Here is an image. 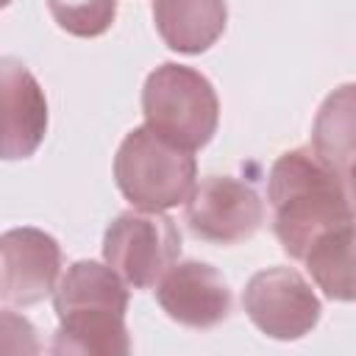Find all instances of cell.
Segmentation results:
<instances>
[{"label": "cell", "mask_w": 356, "mask_h": 356, "mask_svg": "<svg viewBox=\"0 0 356 356\" xmlns=\"http://www.w3.org/2000/svg\"><path fill=\"white\" fill-rule=\"evenodd\" d=\"M273 234L284 253L303 261L309 248L331 228L356 217L345 175L331 170L314 150L281 153L267 175Z\"/></svg>", "instance_id": "obj_1"}, {"label": "cell", "mask_w": 356, "mask_h": 356, "mask_svg": "<svg viewBox=\"0 0 356 356\" xmlns=\"http://www.w3.org/2000/svg\"><path fill=\"white\" fill-rule=\"evenodd\" d=\"M53 309L58 317L53 353L125 356L131 350L128 284L111 264L92 259L70 264L53 292Z\"/></svg>", "instance_id": "obj_2"}, {"label": "cell", "mask_w": 356, "mask_h": 356, "mask_svg": "<svg viewBox=\"0 0 356 356\" xmlns=\"http://www.w3.org/2000/svg\"><path fill=\"white\" fill-rule=\"evenodd\" d=\"M195 150L167 139L147 122L128 131L114 156V181L122 197L142 211H167L186 203L197 186Z\"/></svg>", "instance_id": "obj_3"}, {"label": "cell", "mask_w": 356, "mask_h": 356, "mask_svg": "<svg viewBox=\"0 0 356 356\" xmlns=\"http://www.w3.org/2000/svg\"><path fill=\"white\" fill-rule=\"evenodd\" d=\"M142 114L153 131L197 150L217 134L220 100L203 72L186 64L164 61L142 86Z\"/></svg>", "instance_id": "obj_4"}, {"label": "cell", "mask_w": 356, "mask_h": 356, "mask_svg": "<svg viewBox=\"0 0 356 356\" xmlns=\"http://www.w3.org/2000/svg\"><path fill=\"white\" fill-rule=\"evenodd\" d=\"M181 231L161 211H122L103 234V259L128 286L147 289L178 261Z\"/></svg>", "instance_id": "obj_5"}, {"label": "cell", "mask_w": 356, "mask_h": 356, "mask_svg": "<svg viewBox=\"0 0 356 356\" xmlns=\"http://www.w3.org/2000/svg\"><path fill=\"white\" fill-rule=\"evenodd\" d=\"M242 306L261 334L281 342L306 337L323 314L312 284L292 267H267L253 273L245 284Z\"/></svg>", "instance_id": "obj_6"}, {"label": "cell", "mask_w": 356, "mask_h": 356, "mask_svg": "<svg viewBox=\"0 0 356 356\" xmlns=\"http://www.w3.org/2000/svg\"><path fill=\"white\" fill-rule=\"evenodd\" d=\"M184 222L192 236L211 245H236L250 239L264 222V200L259 192L234 175L203 178L184 209Z\"/></svg>", "instance_id": "obj_7"}, {"label": "cell", "mask_w": 356, "mask_h": 356, "mask_svg": "<svg viewBox=\"0 0 356 356\" xmlns=\"http://www.w3.org/2000/svg\"><path fill=\"white\" fill-rule=\"evenodd\" d=\"M0 295L6 306H36L56 292L61 275V248L50 234L31 225L11 228L0 236Z\"/></svg>", "instance_id": "obj_8"}, {"label": "cell", "mask_w": 356, "mask_h": 356, "mask_svg": "<svg viewBox=\"0 0 356 356\" xmlns=\"http://www.w3.org/2000/svg\"><path fill=\"white\" fill-rule=\"evenodd\" d=\"M161 312L186 328H214L231 314V286L206 261H175L156 284Z\"/></svg>", "instance_id": "obj_9"}, {"label": "cell", "mask_w": 356, "mask_h": 356, "mask_svg": "<svg viewBox=\"0 0 356 356\" xmlns=\"http://www.w3.org/2000/svg\"><path fill=\"white\" fill-rule=\"evenodd\" d=\"M3 159L17 161L39 150L47 134V97L31 70L17 58L0 61Z\"/></svg>", "instance_id": "obj_10"}, {"label": "cell", "mask_w": 356, "mask_h": 356, "mask_svg": "<svg viewBox=\"0 0 356 356\" xmlns=\"http://www.w3.org/2000/svg\"><path fill=\"white\" fill-rule=\"evenodd\" d=\"M153 22L170 50L197 56L225 33L228 6L225 0H153Z\"/></svg>", "instance_id": "obj_11"}, {"label": "cell", "mask_w": 356, "mask_h": 356, "mask_svg": "<svg viewBox=\"0 0 356 356\" xmlns=\"http://www.w3.org/2000/svg\"><path fill=\"white\" fill-rule=\"evenodd\" d=\"M303 261L325 298L342 303L356 300V217L325 231Z\"/></svg>", "instance_id": "obj_12"}, {"label": "cell", "mask_w": 356, "mask_h": 356, "mask_svg": "<svg viewBox=\"0 0 356 356\" xmlns=\"http://www.w3.org/2000/svg\"><path fill=\"white\" fill-rule=\"evenodd\" d=\"M312 150L342 175L356 164V83L337 86L320 103L312 125Z\"/></svg>", "instance_id": "obj_13"}, {"label": "cell", "mask_w": 356, "mask_h": 356, "mask_svg": "<svg viewBox=\"0 0 356 356\" xmlns=\"http://www.w3.org/2000/svg\"><path fill=\"white\" fill-rule=\"evenodd\" d=\"M56 25L72 36H103L117 17V0H47Z\"/></svg>", "instance_id": "obj_14"}, {"label": "cell", "mask_w": 356, "mask_h": 356, "mask_svg": "<svg viewBox=\"0 0 356 356\" xmlns=\"http://www.w3.org/2000/svg\"><path fill=\"white\" fill-rule=\"evenodd\" d=\"M345 189H348V197H350V206L356 211V164L345 172Z\"/></svg>", "instance_id": "obj_15"}]
</instances>
